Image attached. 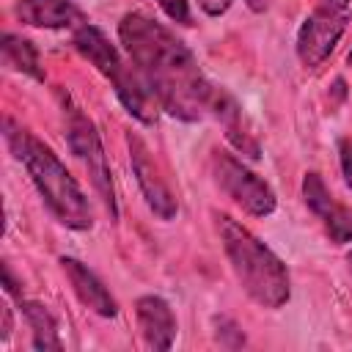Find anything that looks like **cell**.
<instances>
[{"mask_svg":"<svg viewBox=\"0 0 352 352\" xmlns=\"http://www.w3.org/2000/svg\"><path fill=\"white\" fill-rule=\"evenodd\" d=\"M118 41L168 116L201 121L209 113L214 85L201 72L192 50L170 28L129 11L118 22Z\"/></svg>","mask_w":352,"mask_h":352,"instance_id":"obj_1","label":"cell"},{"mask_svg":"<svg viewBox=\"0 0 352 352\" xmlns=\"http://www.w3.org/2000/svg\"><path fill=\"white\" fill-rule=\"evenodd\" d=\"M3 138L11 154L25 165L30 182L36 184L38 195L44 198L55 220L72 231L94 228V209L88 204V195L82 192L77 179L66 170V165L58 160V154L8 116L3 118Z\"/></svg>","mask_w":352,"mask_h":352,"instance_id":"obj_2","label":"cell"},{"mask_svg":"<svg viewBox=\"0 0 352 352\" xmlns=\"http://www.w3.org/2000/svg\"><path fill=\"white\" fill-rule=\"evenodd\" d=\"M217 236L223 242L226 258L245 289V294L261 308L278 311L292 297V280L286 264L239 220L226 212H212Z\"/></svg>","mask_w":352,"mask_h":352,"instance_id":"obj_3","label":"cell"},{"mask_svg":"<svg viewBox=\"0 0 352 352\" xmlns=\"http://www.w3.org/2000/svg\"><path fill=\"white\" fill-rule=\"evenodd\" d=\"M72 44L74 50L96 66V72L113 85L118 102L124 104V110L143 121V124H157V116H160V102L157 96L151 94L148 82L143 80V74L135 69L132 60H124V55L118 52V47L104 36V30H99L96 25L85 22L80 28H74V36H72Z\"/></svg>","mask_w":352,"mask_h":352,"instance_id":"obj_4","label":"cell"},{"mask_svg":"<svg viewBox=\"0 0 352 352\" xmlns=\"http://www.w3.org/2000/svg\"><path fill=\"white\" fill-rule=\"evenodd\" d=\"M60 104H63V121H66V140L72 154L77 157V162L82 165V170L88 173L96 195L102 198L110 220H118V201H116V187H113V173L107 165V154L102 146V138L96 132V124L72 102L69 94H58Z\"/></svg>","mask_w":352,"mask_h":352,"instance_id":"obj_5","label":"cell"},{"mask_svg":"<svg viewBox=\"0 0 352 352\" xmlns=\"http://www.w3.org/2000/svg\"><path fill=\"white\" fill-rule=\"evenodd\" d=\"M349 16H352L349 0H316L311 14L302 19L294 44L297 58L305 69H316L330 58V52L336 50V44L341 41L349 25Z\"/></svg>","mask_w":352,"mask_h":352,"instance_id":"obj_6","label":"cell"},{"mask_svg":"<svg viewBox=\"0 0 352 352\" xmlns=\"http://www.w3.org/2000/svg\"><path fill=\"white\" fill-rule=\"evenodd\" d=\"M209 168H212L214 184L236 206H242L248 214H253V217H270L275 212V206H278L275 190L258 173H253L239 157H234V154H228L223 148H214L212 151V160H209Z\"/></svg>","mask_w":352,"mask_h":352,"instance_id":"obj_7","label":"cell"},{"mask_svg":"<svg viewBox=\"0 0 352 352\" xmlns=\"http://www.w3.org/2000/svg\"><path fill=\"white\" fill-rule=\"evenodd\" d=\"M126 146H129V162H132V173L138 179V187L146 198V206L160 217V220H173L179 214V201L170 192L165 176L160 173L148 146L143 143L140 135L129 132L126 135Z\"/></svg>","mask_w":352,"mask_h":352,"instance_id":"obj_8","label":"cell"},{"mask_svg":"<svg viewBox=\"0 0 352 352\" xmlns=\"http://www.w3.org/2000/svg\"><path fill=\"white\" fill-rule=\"evenodd\" d=\"M302 201L322 220L324 231L330 234V239L336 245L352 242V209L349 206H341L333 198V192L327 190L324 179L316 170H308L302 176Z\"/></svg>","mask_w":352,"mask_h":352,"instance_id":"obj_9","label":"cell"},{"mask_svg":"<svg viewBox=\"0 0 352 352\" xmlns=\"http://www.w3.org/2000/svg\"><path fill=\"white\" fill-rule=\"evenodd\" d=\"M209 116H214L220 121V126L226 129V140L248 160H261V143L242 110V104L220 85H214L212 99H209Z\"/></svg>","mask_w":352,"mask_h":352,"instance_id":"obj_10","label":"cell"},{"mask_svg":"<svg viewBox=\"0 0 352 352\" xmlns=\"http://www.w3.org/2000/svg\"><path fill=\"white\" fill-rule=\"evenodd\" d=\"M60 270L66 272V278H69V283H72L77 300H80L88 311H94L96 316H104V319H116V316H118V302H116V297L110 294V289L102 283V278H99L88 264H82V261L74 258V256H63V258H60Z\"/></svg>","mask_w":352,"mask_h":352,"instance_id":"obj_11","label":"cell"},{"mask_svg":"<svg viewBox=\"0 0 352 352\" xmlns=\"http://www.w3.org/2000/svg\"><path fill=\"white\" fill-rule=\"evenodd\" d=\"M135 319H138V330L146 341V346L151 349H170L176 341V316L173 308L168 305V300H162L160 294H143L135 302Z\"/></svg>","mask_w":352,"mask_h":352,"instance_id":"obj_12","label":"cell"},{"mask_svg":"<svg viewBox=\"0 0 352 352\" xmlns=\"http://www.w3.org/2000/svg\"><path fill=\"white\" fill-rule=\"evenodd\" d=\"M14 14L22 25L47 28V30L80 28L88 22L80 6H74L72 0H16Z\"/></svg>","mask_w":352,"mask_h":352,"instance_id":"obj_13","label":"cell"},{"mask_svg":"<svg viewBox=\"0 0 352 352\" xmlns=\"http://www.w3.org/2000/svg\"><path fill=\"white\" fill-rule=\"evenodd\" d=\"M19 311H22V316L33 333V349H38V352L63 349L60 336H58V322L47 305H41L36 300H19Z\"/></svg>","mask_w":352,"mask_h":352,"instance_id":"obj_14","label":"cell"},{"mask_svg":"<svg viewBox=\"0 0 352 352\" xmlns=\"http://www.w3.org/2000/svg\"><path fill=\"white\" fill-rule=\"evenodd\" d=\"M0 50H3V63L6 66H11V69L44 82V72L38 66V52H36L33 41H28V38H22L16 33H3Z\"/></svg>","mask_w":352,"mask_h":352,"instance_id":"obj_15","label":"cell"},{"mask_svg":"<svg viewBox=\"0 0 352 352\" xmlns=\"http://www.w3.org/2000/svg\"><path fill=\"white\" fill-rule=\"evenodd\" d=\"M214 341L226 349H239V346L248 344L242 327L231 316H214Z\"/></svg>","mask_w":352,"mask_h":352,"instance_id":"obj_16","label":"cell"},{"mask_svg":"<svg viewBox=\"0 0 352 352\" xmlns=\"http://www.w3.org/2000/svg\"><path fill=\"white\" fill-rule=\"evenodd\" d=\"M157 6L179 25H192V16H190V6L187 0H157Z\"/></svg>","mask_w":352,"mask_h":352,"instance_id":"obj_17","label":"cell"},{"mask_svg":"<svg viewBox=\"0 0 352 352\" xmlns=\"http://www.w3.org/2000/svg\"><path fill=\"white\" fill-rule=\"evenodd\" d=\"M338 162H341L344 182L352 190V138H341L338 140Z\"/></svg>","mask_w":352,"mask_h":352,"instance_id":"obj_18","label":"cell"},{"mask_svg":"<svg viewBox=\"0 0 352 352\" xmlns=\"http://www.w3.org/2000/svg\"><path fill=\"white\" fill-rule=\"evenodd\" d=\"M231 3H234V0H198L201 11H204L206 16H220V14H226V11L231 8Z\"/></svg>","mask_w":352,"mask_h":352,"instance_id":"obj_19","label":"cell"},{"mask_svg":"<svg viewBox=\"0 0 352 352\" xmlns=\"http://www.w3.org/2000/svg\"><path fill=\"white\" fill-rule=\"evenodd\" d=\"M270 3H272V0H245V6H248L250 11H256V14H264V11L270 8Z\"/></svg>","mask_w":352,"mask_h":352,"instance_id":"obj_20","label":"cell"},{"mask_svg":"<svg viewBox=\"0 0 352 352\" xmlns=\"http://www.w3.org/2000/svg\"><path fill=\"white\" fill-rule=\"evenodd\" d=\"M8 333H11V308L6 305L3 308V341L8 338Z\"/></svg>","mask_w":352,"mask_h":352,"instance_id":"obj_21","label":"cell"},{"mask_svg":"<svg viewBox=\"0 0 352 352\" xmlns=\"http://www.w3.org/2000/svg\"><path fill=\"white\" fill-rule=\"evenodd\" d=\"M346 264H349V270H352V250L346 253Z\"/></svg>","mask_w":352,"mask_h":352,"instance_id":"obj_22","label":"cell"},{"mask_svg":"<svg viewBox=\"0 0 352 352\" xmlns=\"http://www.w3.org/2000/svg\"><path fill=\"white\" fill-rule=\"evenodd\" d=\"M346 60H349V66H352V52H349V55H346Z\"/></svg>","mask_w":352,"mask_h":352,"instance_id":"obj_23","label":"cell"}]
</instances>
